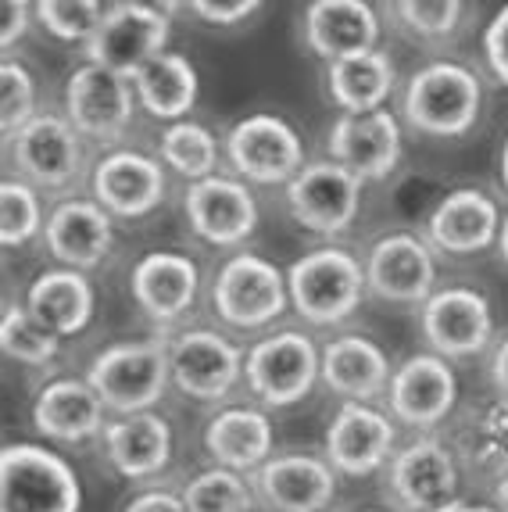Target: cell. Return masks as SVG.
I'll return each mask as SVG.
<instances>
[{"label": "cell", "mask_w": 508, "mask_h": 512, "mask_svg": "<svg viewBox=\"0 0 508 512\" xmlns=\"http://www.w3.org/2000/svg\"><path fill=\"white\" fill-rule=\"evenodd\" d=\"M76 470L43 444L18 441L0 452V512H79Z\"/></svg>", "instance_id": "1"}, {"label": "cell", "mask_w": 508, "mask_h": 512, "mask_svg": "<svg viewBox=\"0 0 508 512\" xmlns=\"http://www.w3.org/2000/svg\"><path fill=\"white\" fill-rule=\"evenodd\" d=\"M172 380L169 351L158 341H122L97 351L86 384L101 394L104 409L133 416V412H151L161 402V394Z\"/></svg>", "instance_id": "2"}, {"label": "cell", "mask_w": 508, "mask_h": 512, "mask_svg": "<svg viewBox=\"0 0 508 512\" xmlns=\"http://www.w3.org/2000/svg\"><path fill=\"white\" fill-rule=\"evenodd\" d=\"M290 305L315 326H337L362 305L365 265L344 248H319L287 269Z\"/></svg>", "instance_id": "3"}, {"label": "cell", "mask_w": 508, "mask_h": 512, "mask_svg": "<svg viewBox=\"0 0 508 512\" xmlns=\"http://www.w3.org/2000/svg\"><path fill=\"white\" fill-rule=\"evenodd\" d=\"M480 79L458 61H433L405 86V119L430 137H462L480 119Z\"/></svg>", "instance_id": "4"}, {"label": "cell", "mask_w": 508, "mask_h": 512, "mask_svg": "<svg viewBox=\"0 0 508 512\" xmlns=\"http://www.w3.org/2000/svg\"><path fill=\"white\" fill-rule=\"evenodd\" d=\"M169 11L172 8L161 4H133V0L111 4L97 36L86 43L90 65H101L122 79H136L144 65L165 54L172 33Z\"/></svg>", "instance_id": "5"}, {"label": "cell", "mask_w": 508, "mask_h": 512, "mask_svg": "<svg viewBox=\"0 0 508 512\" xmlns=\"http://www.w3.org/2000/svg\"><path fill=\"white\" fill-rule=\"evenodd\" d=\"M319 376V348L312 344V337L297 330L262 337L244 359L247 387H251V394H258V402L272 405V409H290V405L305 402Z\"/></svg>", "instance_id": "6"}, {"label": "cell", "mask_w": 508, "mask_h": 512, "mask_svg": "<svg viewBox=\"0 0 508 512\" xmlns=\"http://www.w3.org/2000/svg\"><path fill=\"white\" fill-rule=\"evenodd\" d=\"M215 312L237 330H262L276 323L290 305L287 273H280L262 255H233L215 276Z\"/></svg>", "instance_id": "7"}, {"label": "cell", "mask_w": 508, "mask_h": 512, "mask_svg": "<svg viewBox=\"0 0 508 512\" xmlns=\"http://www.w3.org/2000/svg\"><path fill=\"white\" fill-rule=\"evenodd\" d=\"M226 158L244 180L272 187V183H290L305 169V144L287 119L258 111L229 129Z\"/></svg>", "instance_id": "8"}, {"label": "cell", "mask_w": 508, "mask_h": 512, "mask_svg": "<svg viewBox=\"0 0 508 512\" xmlns=\"http://www.w3.org/2000/svg\"><path fill=\"white\" fill-rule=\"evenodd\" d=\"M287 205L305 230L340 237L362 212V180L337 162H312L287 183Z\"/></svg>", "instance_id": "9"}, {"label": "cell", "mask_w": 508, "mask_h": 512, "mask_svg": "<svg viewBox=\"0 0 508 512\" xmlns=\"http://www.w3.org/2000/svg\"><path fill=\"white\" fill-rule=\"evenodd\" d=\"M458 402V376L448 359L433 355V351H419L412 359H405L387 387V405L390 416L405 423L412 430H433L441 427L451 416Z\"/></svg>", "instance_id": "10"}, {"label": "cell", "mask_w": 508, "mask_h": 512, "mask_svg": "<svg viewBox=\"0 0 508 512\" xmlns=\"http://www.w3.org/2000/svg\"><path fill=\"white\" fill-rule=\"evenodd\" d=\"M390 495L398 498L401 509L437 512L444 505L458 502V459L448 444L423 434L405 444L387 470Z\"/></svg>", "instance_id": "11"}, {"label": "cell", "mask_w": 508, "mask_h": 512, "mask_svg": "<svg viewBox=\"0 0 508 512\" xmlns=\"http://www.w3.org/2000/svg\"><path fill=\"white\" fill-rule=\"evenodd\" d=\"M172 384L197 402H222L244 376V355L215 330H187L169 344Z\"/></svg>", "instance_id": "12"}, {"label": "cell", "mask_w": 508, "mask_h": 512, "mask_svg": "<svg viewBox=\"0 0 508 512\" xmlns=\"http://www.w3.org/2000/svg\"><path fill=\"white\" fill-rule=\"evenodd\" d=\"M398 430L387 412L362 402H344L326 430V462L340 477H373L394 459Z\"/></svg>", "instance_id": "13"}, {"label": "cell", "mask_w": 508, "mask_h": 512, "mask_svg": "<svg viewBox=\"0 0 508 512\" xmlns=\"http://www.w3.org/2000/svg\"><path fill=\"white\" fill-rule=\"evenodd\" d=\"M491 305L473 287H448L423 305V337L441 359H473L491 344Z\"/></svg>", "instance_id": "14"}, {"label": "cell", "mask_w": 508, "mask_h": 512, "mask_svg": "<svg viewBox=\"0 0 508 512\" xmlns=\"http://www.w3.org/2000/svg\"><path fill=\"white\" fill-rule=\"evenodd\" d=\"M251 487L269 512H326L337 498V470L319 455H272L251 473Z\"/></svg>", "instance_id": "15"}, {"label": "cell", "mask_w": 508, "mask_h": 512, "mask_svg": "<svg viewBox=\"0 0 508 512\" xmlns=\"http://www.w3.org/2000/svg\"><path fill=\"white\" fill-rule=\"evenodd\" d=\"M65 108L79 137L119 140L133 122V86L101 65H83L68 76Z\"/></svg>", "instance_id": "16"}, {"label": "cell", "mask_w": 508, "mask_h": 512, "mask_svg": "<svg viewBox=\"0 0 508 512\" xmlns=\"http://www.w3.org/2000/svg\"><path fill=\"white\" fill-rule=\"evenodd\" d=\"M437 265L423 240L412 233H390L376 240L365 262V283L390 305H426L433 298Z\"/></svg>", "instance_id": "17"}, {"label": "cell", "mask_w": 508, "mask_h": 512, "mask_svg": "<svg viewBox=\"0 0 508 512\" xmlns=\"http://www.w3.org/2000/svg\"><path fill=\"white\" fill-rule=\"evenodd\" d=\"M330 162L344 165L362 183L387 180L401 162V126L383 111L340 115L330 129Z\"/></svg>", "instance_id": "18"}, {"label": "cell", "mask_w": 508, "mask_h": 512, "mask_svg": "<svg viewBox=\"0 0 508 512\" xmlns=\"http://www.w3.org/2000/svg\"><path fill=\"white\" fill-rule=\"evenodd\" d=\"M8 147L15 169L36 187L61 190L83 172V144L76 126L58 115H36Z\"/></svg>", "instance_id": "19"}, {"label": "cell", "mask_w": 508, "mask_h": 512, "mask_svg": "<svg viewBox=\"0 0 508 512\" xmlns=\"http://www.w3.org/2000/svg\"><path fill=\"white\" fill-rule=\"evenodd\" d=\"M183 208L197 237L215 248H240L258 226V205L251 190L229 176H208L201 183H190Z\"/></svg>", "instance_id": "20"}, {"label": "cell", "mask_w": 508, "mask_h": 512, "mask_svg": "<svg viewBox=\"0 0 508 512\" xmlns=\"http://www.w3.org/2000/svg\"><path fill=\"white\" fill-rule=\"evenodd\" d=\"M97 205L119 219H140L165 201V169L136 151H115L94 169Z\"/></svg>", "instance_id": "21"}, {"label": "cell", "mask_w": 508, "mask_h": 512, "mask_svg": "<svg viewBox=\"0 0 508 512\" xmlns=\"http://www.w3.org/2000/svg\"><path fill=\"white\" fill-rule=\"evenodd\" d=\"M104 402L101 394L86 380H76V376H61V380H51L36 394L33 402V423L47 441L58 444H79L90 441V437L104 434Z\"/></svg>", "instance_id": "22"}, {"label": "cell", "mask_w": 508, "mask_h": 512, "mask_svg": "<svg viewBox=\"0 0 508 512\" xmlns=\"http://www.w3.org/2000/svg\"><path fill=\"white\" fill-rule=\"evenodd\" d=\"M47 248L58 262L68 269H94L115 244V226H111V212L97 201H61L51 212L47 226H43Z\"/></svg>", "instance_id": "23"}, {"label": "cell", "mask_w": 508, "mask_h": 512, "mask_svg": "<svg viewBox=\"0 0 508 512\" xmlns=\"http://www.w3.org/2000/svg\"><path fill=\"white\" fill-rule=\"evenodd\" d=\"M197 283L201 273L194 258L179 251H151L133 269V298L154 323H176L197 301Z\"/></svg>", "instance_id": "24"}, {"label": "cell", "mask_w": 508, "mask_h": 512, "mask_svg": "<svg viewBox=\"0 0 508 512\" xmlns=\"http://www.w3.org/2000/svg\"><path fill=\"white\" fill-rule=\"evenodd\" d=\"M305 36L319 58L344 61L376 51L380 18L362 0H315L305 11Z\"/></svg>", "instance_id": "25"}, {"label": "cell", "mask_w": 508, "mask_h": 512, "mask_svg": "<svg viewBox=\"0 0 508 512\" xmlns=\"http://www.w3.org/2000/svg\"><path fill=\"white\" fill-rule=\"evenodd\" d=\"M390 376L394 373H390L387 351L362 333L337 337L322 348V384L340 394L344 402L369 405L373 398L387 394Z\"/></svg>", "instance_id": "26"}, {"label": "cell", "mask_w": 508, "mask_h": 512, "mask_svg": "<svg viewBox=\"0 0 508 512\" xmlns=\"http://www.w3.org/2000/svg\"><path fill=\"white\" fill-rule=\"evenodd\" d=\"M426 230H430L433 244L448 251V255H476V251L491 248L494 240H498L501 215L498 205L487 194L462 187L433 208Z\"/></svg>", "instance_id": "27"}, {"label": "cell", "mask_w": 508, "mask_h": 512, "mask_svg": "<svg viewBox=\"0 0 508 512\" xmlns=\"http://www.w3.org/2000/svg\"><path fill=\"white\" fill-rule=\"evenodd\" d=\"M111 466L129 480L158 477L172 459V427L158 412H133L104 427Z\"/></svg>", "instance_id": "28"}, {"label": "cell", "mask_w": 508, "mask_h": 512, "mask_svg": "<svg viewBox=\"0 0 508 512\" xmlns=\"http://www.w3.org/2000/svg\"><path fill=\"white\" fill-rule=\"evenodd\" d=\"M272 423L262 409L233 405L212 416L204 427V448L215 459V466L237 473H258L272 459Z\"/></svg>", "instance_id": "29"}, {"label": "cell", "mask_w": 508, "mask_h": 512, "mask_svg": "<svg viewBox=\"0 0 508 512\" xmlns=\"http://www.w3.org/2000/svg\"><path fill=\"white\" fill-rule=\"evenodd\" d=\"M94 305V287L79 269H47L36 276L26 294V308L54 337H72L86 330L94 319Z\"/></svg>", "instance_id": "30"}, {"label": "cell", "mask_w": 508, "mask_h": 512, "mask_svg": "<svg viewBox=\"0 0 508 512\" xmlns=\"http://www.w3.org/2000/svg\"><path fill=\"white\" fill-rule=\"evenodd\" d=\"M394 79H398V69H394L390 54L383 51L355 54V58L333 61L326 69L330 97L344 108V115L383 111L387 97L394 94Z\"/></svg>", "instance_id": "31"}, {"label": "cell", "mask_w": 508, "mask_h": 512, "mask_svg": "<svg viewBox=\"0 0 508 512\" xmlns=\"http://www.w3.org/2000/svg\"><path fill=\"white\" fill-rule=\"evenodd\" d=\"M133 83L140 104H144L147 115H154V119L183 122V115L197 101V69L176 51L158 54L151 65L140 69V76Z\"/></svg>", "instance_id": "32"}, {"label": "cell", "mask_w": 508, "mask_h": 512, "mask_svg": "<svg viewBox=\"0 0 508 512\" xmlns=\"http://www.w3.org/2000/svg\"><path fill=\"white\" fill-rule=\"evenodd\" d=\"M458 452L466 455L473 470H487L494 477L508 470V402H487L483 409H473L466 427L458 434Z\"/></svg>", "instance_id": "33"}, {"label": "cell", "mask_w": 508, "mask_h": 512, "mask_svg": "<svg viewBox=\"0 0 508 512\" xmlns=\"http://www.w3.org/2000/svg\"><path fill=\"white\" fill-rule=\"evenodd\" d=\"M161 158L172 172L187 176V180L201 183L208 176H215V165H219V140L208 126L201 122H172L165 133H161Z\"/></svg>", "instance_id": "34"}, {"label": "cell", "mask_w": 508, "mask_h": 512, "mask_svg": "<svg viewBox=\"0 0 508 512\" xmlns=\"http://www.w3.org/2000/svg\"><path fill=\"white\" fill-rule=\"evenodd\" d=\"M0 344H4V355H8V359L22 362V366H47V362L58 359V337H54L26 305H18V301L4 305Z\"/></svg>", "instance_id": "35"}, {"label": "cell", "mask_w": 508, "mask_h": 512, "mask_svg": "<svg viewBox=\"0 0 508 512\" xmlns=\"http://www.w3.org/2000/svg\"><path fill=\"white\" fill-rule=\"evenodd\" d=\"M183 502L187 512H251L258 495L244 473L212 466L183 487Z\"/></svg>", "instance_id": "36"}, {"label": "cell", "mask_w": 508, "mask_h": 512, "mask_svg": "<svg viewBox=\"0 0 508 512\" xmlns=\"http://www.w3.org/2000/svg\"><path fill=\"white\" fill-rule=\"evenodd\" d=\"M43 226L47 222H43L36 190L22 180L4 183L0 187V240H4V248H22Z\"/></svg>", "instance_id": "37"}, {"label": "cell", "mask_w": 508, "mask_h": 512, "mask_svg": "<svg viewBox=\"0 0 508 512\" xmlns=\"http://www.w3.org/2000/svg\"><path fill=\"white\" fill-rule=\"evenodd\" d=\"M43 29L65 43H90L101 29L108 8L97 0H40L36 4Z\"/></svg>", "instance_id": "38"}, {"label": "cell", "mask_w": 508, "mask_h": 512, "mask_svg": "<svg viewBox=\"0 0 508 512\" xmlns=\"http://www.w3.org/2000/svg\"><path fill=\"white\" fill-rule=\"evenodd\" d=\"M36 119V83L26 65L4 61L0 65V129L4 140H15Z\"/></svg>", "instance_id": "39"}, {"label": "cell", "mask_w": 508, "mask_h": 512, "mask_svg": "<svg viewBox=\"0 0 508 512\" xmlns=\"http://www.w3.org/2000/svg\"><path fill=\"white\" fill-rule=\"evenodd\" d=\"M394 11L401 18V29L415 40H444L455 33L462 18V4L455 0H405Z\"/></svg>", "instance_id": "40"}, {"label": "cell", "mask_w": 508, "mask_h": 512, "mask_svg": "<svg viewBox=\"0 0 508 512\" xmlns=\"http://www.w3.org/2000/svg\"><path fill=\"white\" fill-rule=\"evenodd\" d=\"M483 54H487V65H491L494 76L508 86V8H501L483 33Z\"/></svg>", "instance_id": "41"}, {"label": "cell", "mask_w": 508, "mask_h": 512, "mask_svg": "<svg viewBox=\"0 0 508 512\" xmlns=\"http://www.w3.org/2000/svg\"><path fill=\"white\" fill-rule=\"evenodd\" d=\"M190 11H194L197 18H204L208 26H237V22H244V18H251L254 11H258V4H254V0H229V4L197 0V4H190Z\"/></svg>", "instance_id": "42"}, {"label": "cell", "mask_w": 508, "mask_h": 512, "mask_svg": "<svg viewBox=\"0 0 508 512\" xmlns=\"http://www.w3.org/2000/svg\"><path fill=\"white\" fill-rule=\"evenodd\" d=\"M36 4H22V0H4L0 4V51H11L29 29V15Z\"/></svg>", "instance_id": "43"}, {"label": "cell", "mask_w": 508, "mask_h": 512, "mask_svg": "<svg viewBox=\"0 0 508 512\" xmlns=\"http://www.w3.org/2000/svg\"><path fill=\"white\" fill-rule=\"evenodd\" d=\"M126 512H187L183 495H172V491H140L133 502L126 505Z\"/></svg>", "instance_id": "44"}, {"label": "cell", "mask_w": 508, "mask_h": 512, "mask_svg": "<svg viewBox=\"0 0 508 512\" xmlns=\"http://www.w3.org/2000/svg\"><path fill=\"white\" fill-rule=\"evenodd\" d=\"M491 380H494V391L501 394L508 402V337L498 344V351H494L491 359Z\"/></svg>", "instance_id": "45"}, {"label": "cell", "mask_w": 508, "mask_h": 512, "mask_svg": "<svg viewBox=\"0 0 508 512\" xmlns=\"http://www.w3.org/2000/svg\"><path fill=\"white\" fill-rule=\"evenodd\" d=\"M494 509L498 512H508V470L498 477V484H494Z\"/></svg>", "instance_id": "46"}, {"label": "cell", "mask_w": 508, "mask_h": 512, "mask_svg": "<svg viewBox=\"0 0 508 512\" xmlns=\"http://www.w3.org/2000/svg\"><path fill=\"white\" fill-rule=\"evenodd\" d=\"M437 512H498V509H483V505H466V502H451Z\"/></svg>", "instance_id": "47"}, {"label": "cell", "mask_w": 508, "mask_h": 512, "mask_svg": "<svg viewBox=\"0 0 508 512\" xmlns=\"http://www.w3.org/2000/svg\"><path fill=\"white\" fill-rule=\"evenodd\" d=\"M498 248H501V258L508 262V215L501 219V233H498Z\"/></svg>", "instance_id": "48"}, {"label": "cell", "mask_w": 508, "mask_h": 512, "mask_svg": "<svg viewBox=\"0 0 508 512\" xmlns=\"http://www.w3.org/2000/svg\"><path fill=\"white\" fill-rule=\"evenodd\" d=\"M501 180L508 187V140H505V151H501Z\"/></svg>", "instance_id": "49"}]
</instances>
